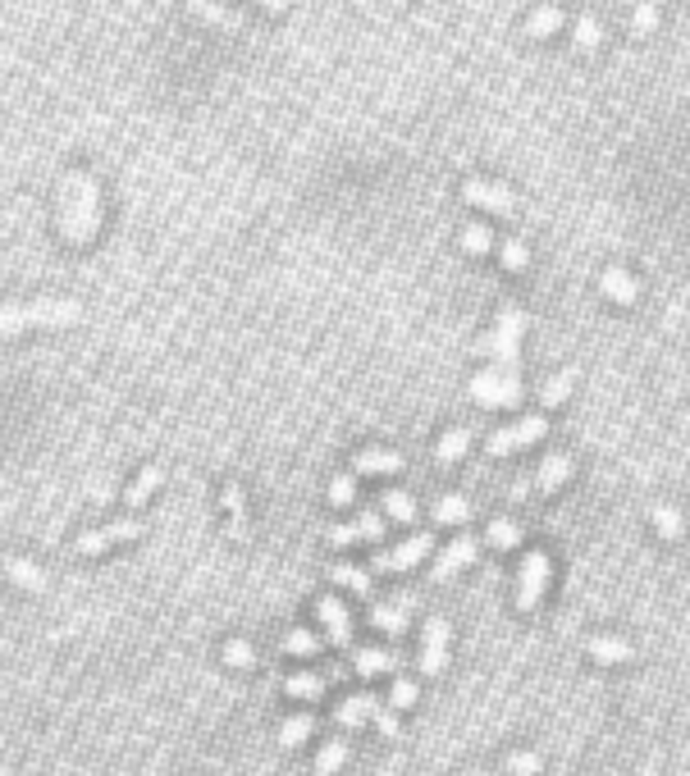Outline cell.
Here are the masks:
<instances>
[{
	"label": "cell",
	"instance_id": "6da1fadb",
	"mask_svg": "<svg viewBox=\"0 0 690 776\" xmlns=\"http://www.w3.org/2000/svg\"><path fill=\"white\" fill-rule=\"evenodd\" d=\"M106 233V183L74 165L56 183V238L65 251H92Z\"/></svg>",
	"mask_w": 690,
	"mask_h": 776
},
{
	"label": "cell",
	"instance_id": "7a4b0ae2",
	"mask_svg": "<svg viewBox=\"0 0 690 776\" xmlns=\"http://www.w3.org/2000/svg\"><path fill=\"white\" fill-rule=\"evenodd\" d=\"M83 320V301L65 297V292H37V297H19L0 306V347L19 342L28 333H60L74 329Z\"/></svg>",
	"mask_w": 690,
	"mask_h": 776
},
{
	"label": "cell",
	"instance_id": "3957f363",
	"mask_svg": "<svg viewBox=\"0 0 690 776\" xmlns=\"http://www.w3.org/2000/svg\"><path fill=\"white\" fill-rule=\"evenodd\" d=\"M147 535V521L138 516H119V521H106V526H92L83 535H74V557H101V553H115L124 544H138Z\"/></svg>",
	"mask_w": 690,
	"mask_h": 776
},
{
	"label": "cell",
	"instance_id": "277c9868",
	"mask_svg": "<svg viewBox=\"0 0 690 776\" xmlns=\"http://www.w3.org/2000/svg\"><path fill=\"white\" fill-rule=\"evenodd\" d=\"M462 201L467 206H476V210H485V215H499V220H512L517 210H521V201L503 188V183H494V179H462Z\"/></svg>",
	"mask_w": 690,
	"mask_h": 776
},
{
	"label": "cell",
	"instance_id": "5b68a950",
	"mask_svg": "<svg viewBox=\"0 0 690 776\" xmlns=\"http://www.w3.org/2000/svg\"><path fill=\"white\" fill-rule=\"evenodd\" d=\"M544 434H549V421H544V416H526V421H517V425L494 430L489 444H485V453H489V457H508V453H521V448L540 444Z\"/></svg>",
	"mask_w": 690,
	"mask_h": 776
},
{
	"label": "cell",
	"instance_id": "8992f818",
	"mask_svg": "<svg viewBox=\"0 0 690 776\" xmlns=\"http://www.w3.org/2000/svg\"><path fill=\"white\" fill-rule=\"evenodd\" d=\"M544 589H549V557L544 553H526L521 580H517V608L521 612H535L540 598H544Z\"/></svg>",
	"mask_w": 690,
	"mask_h": 776
},
{
	"label": "cell",
	"instance_id": "52a82bcc",
	"mask_svg": "<svg viewBox=\"0 0 690 776\" xmlns=\"http://www.w3.org/2000/svg\"><path fill=\"white\" fill-rule=\"evenodd\" d=\"M448 662V621L444 617H430L426 621V635H421V671L426 676H439Z\"/></svg>",
	"mask_w": 690,
	"mask_h": 776
},
{
	"label": "cell",
	"instance_id": "ba28073f",
	"mask_svg": "<svg viewBox=\"0 0 690 776\" xmlns=\"http://www.w3.org/2000/svg\"><path fill=\"white\" fill-rule=\"evenodd\" d=\"M430 548H435V539H430V535H412L407 544H398V548L380 553V557H376V571H412V567H417Z\"/></svg>",
	"mask_w": 690,
	"mask_h": 776
},
{
	"label": "cell",
	"instance_id": "9c48e42d",
	"mask_svg": "<svg viewBox=\"0 0 690 776\" xmlns=\"http://www.w3.org/2000/svg\"><path fill=\"white\" fill-rule=\"evenodd\" d=\"M315 617H320L329 644H338V648L353 644V617H348V608H343L338 598H320V603H315Z\"/></svg>",
	"mask_w": 690,
	"mask_h": 776
},
{
	"label": "cell",
	"instance_id": "30bf717a",
	"mask_svg": "<svg viewBox=\"0 0 690 776\" xmlns=\"http://www.w3.org/2000/svg\"><path fill=\"white\" fill-rule=\"evenodd\" d=\"M476 553H480V544L471 539V535H462V539H453L444 553H439V562H435V571H430V580H453L462 567H471L476 562Z\"/></svg>",
	"mask_w": 690,
	"mask_h": 776
},
{
	"label": "cell",
	"instance_id": "8fae6325",
	"mask_svg": "<svg viewBox=\"0 0 690 776\" xmlns=\"http://www.w3.org/2000/svg\"><path fill=\"white\" fill-rule=\"evenodd\" d=\"M385 535V521L376 516V512H362L353 526H334L329 530V544L334 548H348V544H357V539H380Z\"/></svg>",
	"mask_w": 690,
	"mask_h": 776
},
{
	"label": "cell",
	"instance_id": "7c38bea8",
	"mask_svg": "<svg viewBox=\"0 0 690 776\" xmlns=\"http://www.w3.org/2000/svg\"><path fill=\"white\" fill-rule=\"evenodd\" d=\"M599 288H603V297L617 301V306H635V301H640V283H635L626 270H617V265L599 274Z\"/></svg>",
	"mask_w": 690,
	"mask_h": 776
},
{
	"label": "cell",
	"instance_id": "4fadbf2b",
	"mask_svg": "<svg viewBox=\"0 0 690 776\" xmlns=\"http://www.w3.org/2000/svg\"><path fill=\"white\" fill-rule=\"evenodd\" d=\"M353 471L357 475H398L403 471V457L398 453H385V448H362L353 457Z\"/></svg>",
	"mask_w": 690,
	"mask_h": 776
},
{
	"label": "cell",
	"instance_id": "5bb4252c",
	"mask_svg": "<svg viewBox=\"0 0 690 776\" xmlns=\"http://www.w3.org/2000/svg\"><path fill=\"white\" fill-rule=\"evenodd\" d=\"M160 485H165V471H160V466H142V471L133 475V485L124 489V507H142V503H151V498L160 494Z\"/></svg>",
	"mask_w": 690,
	"mask_h": 776
},
{
	"label": "cell",
	"instance_id": "9a60e30c",
	"mask_svg": "<svg viewBox=\"0 0 690 776\" xmlns=\"http://www.w3.org/2000/svg\"><path fill=\"white\" fill-rule=\"evenodd\" d=\"M562 24H567V15L558 10V5H540L526 24H521V33L530 37V42H544V37H553V33H562Z\"/></svg>",
	"mask_w": 690,
	"mask_h": 776
},
{
	"label": "cell",
	"instance_id": "2e32d148",
	"mask_svg": "<svg viewBox=\"0 0 690 776\" xmlns=\"http://www.w3.org/2000/svg\"><path fill=\"white\" fill-rule=\"evenodd\" d=\"M467 448H471V430H467V425H453V430H444V434H439V444H435V462H439V466H453V462H462V457H467Z\"/></svg>",
	"mask_w": 690,
	"mask_h": 776
},
{
	"label": "cell",
	"instance_id": "e0dca14e",
	"mask_svg": "<svg viewBox=\"0 0 690 776\" xmlns=\"http://www.w3.org/2000/svg\"><path fill=\"white\" fill-rule=\"evenodd\" d=\"M572 457L567 453H553V457H544V466H540V475H535V485H540V494H558L562 485H567V475H572Z\"/></svg>",
	"mask_w": 690,
	"mask_h": 776
},
{
	"label": "cell",
	"instance_id": "ac0fdd59",
	"mask_svg": "<svg viewBox=\"0 0 690 776\" xmlns=\"http://www.w3.org/2000/svg\"><path fill=\"white\" fill-rule=\"evenodd\" d=\"M0 576H5L10 585H19V589H42V585H46L42 567H33V562H24V557H0Z\"/></svg>",
	"mask_w": 690,
	"mask_h": 776
},
{
	"label": "cell",
	"instance_id": "d6986e66",
	"mask_svg": "<svg viewBox=\"0 0 690 776\" xmlns=\"http://www.w3.org/2000/svg\"><path fill=\"white\" fill-rule=\"evenodd\" d=\"M407 608H412V598H394V603H380L376 612H371V621L385 630V635H403L407 630Z\"/></svg>",
	"mask_w": 690,
	"mask_h": 776
},
{
	"label": "cell",
	"instance_id": "ffe728a7",
	"mask_svg": "<svg viewBox=\"0 0 690 776\" xmlns=\"http://www.w3.org/2000/svg\"><path fill=\"white\" fill-rule=\"evenodd\" d=\"M572 388H576V370H558V374L540 388V407H549V412L562 407V403L572 398Z\"/></svg>",
	"mask_w": 690,
	"mask_h": 776
},
{
	"label": "cell",
	"instance_id": "44dd1931",
	"mask_svg": "<svg viewBox=\"0 0 690 776\" xmlns=\"http://www.w3.org/2000/svg\"><path fill=\"white\" fill-rule=\"evenodd\" d=\"M471 516V498L467 494H444L439 503H435V521L439 526H462Z\"/></svg>",
	"mask_w": 690,
	"mask_h": 776
},
{
	"label": "cell",
	"instance_id": "7402d4cb",
	"mask_svg": "<svg viewBox=\"0 0 690 776\" xmlns=\"http://www.w3.org/2000/svg\"><path fill=\"white\" fill-rule=\"evenodd\" d=\"M494 251H499V265H503L508 274H521V270L530 265V251H526L521 238H503V242H494Z\"/></svg>",
	"mask_w": 690,
	"mask_h": 776
},
{
	"label": "cell",
	"instance_id": "603a6c76",
	"mask_svg": "<svg viewBox=\"0 0 690 776\" xmlns=\"http://www.w3.org/2000/svg\"><path fill=\"white\" fill-rule=\"evenodd\" d=\"M220 503H224V512H229V526H233V535H242V526H247V498H242V485H224L220 489Z\"/></svg>",
	"mask_w": 690,
	"mask_h": 776
},
{
	"label": "cell",
	"instance_id": "cb8c5ba5",
	"mask_svg": "<svg viewBox=\"0 0 690 776\" xmlns=\"http://www.w3.org/2000/svg\"><path fill=\"white\" fill-rule=\"evenodd\" d=\"M376 712H380V703H376L371 694H357V699H348V703L338 708V721H343V726H362V721H371Z\"/></svg>",
	"mask_w": 690,
	"mask_h": 776
},
{
	"label": "cell",
	"instance_id": "d4e9b609",
	"mask_svg": "<svg viewBox=\"0 0 690 776\" xmlns=\"http://www.w3.org/2000/svg\"><path fill=\"white\" fill-rule=\"evenodd\" d=\"M329 580H334V585H343V589H353V594H371V576H366L362 567H348V562L329 567Z\"/></svg>",
	"mask_w": 690,
	"mask_h": 776
},
{
	"label": "cell",
	"instance_id": "484cf974",
	"mask_svg": "<svg viewBox=\"0 0 690 776\" xmlns=\"http://www.w3.org/2000/svg\"><path fill=\"white\" fill-rule=\"evenodd\" d=\"M572 42H576V51H599V42H603L599 19H594V15H581V19L572 24Z\"/></svg>",
	"mask_w": 690,
	"mask_h": 776
},
{
	"label": "cell",
	"instance_id": "4316f807",
	"mask_svg": "<svg viewBox=\"0 0 690 776\" xmlns=\"http://www.w3.org/2000/svg\"><path fill=\"white\" fill-rule=\"evenodd\" d=\"M462 251L489 256V251H494V233H489L485 224H467V229H462Z\"/></svg>",
	"mask_w": 690,
	"mask_h": 776
},
{
	"label": "cell",
	"instance_id": "83f0119b",
	"mask_svg": "<svg viewBox=\"0 0 690 776\" xmlns=\"http://www.w3.org/2000/svg\"><path fill=\"white\" fill-rule=\"evenodd\" d=\"M380 503H385V512H389L394 521H403V526H412V521H417V503H412L403 489H389Z\"/></svg>",
	"mask_w": 690,
	"mask_h": 776
},
{
	"label": "cell",
	"instance_id": "f1b7e54d",
	"mask_svg": "<svg viewBox=\"0 0 690 776\" xmlns=\"http://www.w3.org/2000/svg\"><path fill=\"white\" fill-rule=\"evenodd\" d=\"M353 498H357V471L329 480V507H353Z\"/></svg>",
	"mask_w": 690,
	"mask_h": 776
},
{
	"label": "cell",
	"instance_id": "f546056e",
	"mask_svg": "<svg viewBox=\"0 0 690 776\" xmlns=\"http://www.w3.org/2000/svg\"><path fill=\"white\" fill-rule=\"evenodd\" d=\"M585 648H590L599 662H626V658H631V644H622V639H590Z\"/></svg>",
	"mask_w": 690,
	"mask_h": 776
},
{
	"label": "cell",
	"instance_id": "4dcf8cb0",
	"mask_svg": "<svg viewBox=\"0 0 690 776\" xmlns=\"http://www.w3.org/2000/svg\"><path fill=\"white\" fill-rule=\"evenodd\" d=\"M357 671H362V676L394 671V653H385V648H366V653H357Z\"/></svg>",
	"mask_w": 690,
	"mask_h": 776
},
{
	"label": "cell",
	"instance_id": "1f68e13d",
	"mask_svg": "<svg viewBox=\"0 0 690 776\" xmlns=\"http://www.w3.org/2000/svg\"><path fill=\"white\" fill-rule=\"evenodd\" d=\"M343 758H348V744H343V740L324 744V749H320V758H315V776H329V771H338V767H343Z\"/></svg>",
	"mask_w": 690,
	"mask_h": 776
},
{
	"label": "cell",
	"instance_id": "d6a6232c",
	"mask_svg": "<svg viewBox=\"0 0 690 776\" xmlns=\"http://www.w3.org/2000/svg\"><path fill=\"white\" fill-rule=\"evenodd\" d=\"M649 516H654V530H658L663 539H681V530H685V526H681L676 507H654Z\"/></svg>",
	"mask_w": 690,
	"mask_h": 776
},
{
	"label": "cell",
	"instance_id": "836d02e7",
	"mask_svg": "<svg viewBox=\"0 0 690 776\" xmlns=\"http://www.w3.org/2000/svg\"><path fill=\"white\" fill-rule=\"evenodd\" d=\"M489 544H494V548H517V544H521V526L499 516V521L489 526Z\"/></svg>",
	"mask_w": 690,
	"mask_h": 776
},
{
	"label": "cell",
	"instance_id": "e575fe53",
	"mask_svg": "<svg viewBox=\"0 0 690 776\" xmlns=\"http://www.w3.org/2000/svg\"><path fill=\"white\" fill-rule=\"evenodd\" d=\"M311 726H315V717H293V721L279 730V744H283V749H297V744L311 735Z\"/></svg>",
	"mask_w": 690,
	"mask_h": 776
},
{
	"label": "cell",
	"instance_id": "d590c367",
	"mask_svg": "<svg viewBox=\"0 0 690 776\" xmlns=\"http://www.w3.org/2000/svg\"><path fill=\"white\" fill-rule=\"evenodd\" d=\"M658 28V5H654V0H640V5H635V15H631V33H654Z\"/></svg>",
	"mask_w": 690,
	"mask_h": 776
},
{
	"label": "cell",
	"instance_id": "8d00e7d4",
	"mask_svg": "<svg viewBox=\"0 0 690 776\" xmlns=\"http://www.w3.org/2000/svg\"><path fill=\"white\" fill-rule=\"evenodd\" d=\"M283 648H288V653H297V658H311L320 644H315V635H306V630H293V635H283Z\"/></svg>",
	"mask_w": 690,
	"mask_h": 776
},
{
	"label": "cell",
	"instance_id": "74e56055",
	"mask_svg": "<svg viewBox=\"0 0 690 776\" xmlns=\"http://www.w3.org/2000/svg\"><path fill=\"white\" fill-rule=\"evenodd\" d=\"M288 694L315 699V694H324V685H320V676H293V680H288Z\"/></svg>",
	"mask_w": 690,
	"mask_h": 776
},
{
	"label": "cell",
	"instance_id": "f35d334b",
	"mask_svg": "<svg viewBox=\"0 0 690 776\" xmlns=\"http://www.w3.org/2000/svg\"><path fill=\"white\" fill-rule=\"evenodd\" d=\"M242 5H252V10H261V15L279 19V15H288V10H293V0H242Z\"/></svg>",
	"mask_w": 690,
	"mask_h": 776
},
{
	"label": "cell",
	"instance_id": "ab89813d",
	"mask_svg": "<svg viewBox=\"0 0 690 776\" xmlns=\"http://www.w3.org/2000/svg\"><path fill=\"white\" fill-rule=\"evenodd\" d=\"M407 703H417V685L412 680H398L394 685V708H407Z\"/></svg>",
	"mask_w": 690,
	"mask_h": 776
},
{
	"label": "cell",
	"instance_id": "60d3db41",
	"mask_svg": "<svg viewBox=\"0 0 690 776\" xmlns=\"http://www.w3.org/2000/svg\"><path fill=\"white\" fill-rule=\"evenodd\" d=\"M512 767H517V771H535V767H540V762H535V758H530V753H517V758H512Z\"/></svg>",
	"mask_w": 690,
	"mask_h": 776
}]
</instances>
